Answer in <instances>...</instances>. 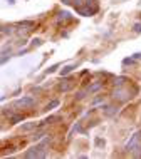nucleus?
Returning a JSON list of instances; mask_svg holds the SVG:
<instances>
[{"label":"nucleus","mask_w":141,"mask_h":159,"mask_svg":"<svg viewBox=\"0 0 141 159\" xmlns=\"http://www.w3.org/2000/svg\"><path fill=\"white\" fill-rule=\"evenodd\" d=\"M126 151L131 152V154H134V156H138V154H139V151H141V131L134 132V134L131 136L129 143L126 144Z\"/></svg>","instance_id":"nucleus-1"},{"label":"nucleus","mask_w":141,"mask_h":159,"mask_svg":"<svg viewBox=\"0 0 141 159\" xmlns=\"http://www.w3.org/2000/svg\"><path fill=\"white\" fill-rule=\"evenodd\" d=\"M35 106V99L31 97V96H25L22 99H19V101H15L12 107H25V109H31V107Z\"/></svg>","instance_id":"nucleus-2"},{"label":"nucleus","mask_w":141,"mask_h":159,"mask_svg":"<svg viewBox=\"0 0 141 159\" xmlns=\"http://www.w3.org/2000/svg\"><path fill=\"white\" fill-rule=\"evenodd\" d=\"M113 97L116 99L118 102H126L128 99H131L133 96H131L129 92L126 91V89H121V87H116V91L113 92Z\"/></svg>","instance_id":"nucleus-3"},{"label":"nucleus","mask_w":141,"mask_h":159,"mask_svg":"<svg viewBox=\"0 0 141 159\" xmlns=\"http://www.w3.org/2000/svg\"><path fill=\"white\" fill-rule=\"evenodd\" d=\"M40 144H37V146H34V148L31 149H27V151L24 152V157L25 159H32V157H39V154H40Z\"/></svg>","instance_id":"nucleus-4"},{"label":"nucleus","mask_w":141,"mask_h":159,"mask_svg":"<svg viewBox=\"0 0 141 159\" xmlns=\"http://www.w3.org/2000/svg\"><path fill=\"white\" fill-rule=\"evenodd\" d=\"M84 5H86V8L89 10V15L97 14V10H99V5H97V0H84Z\"/></svg>","instance_id":"nucleus-5"},{"label":"nucleus","mask_w":141,"mask_h":159,"mask_svg":"<svg viewBox=\"0 0 141 159\" xmlns=\"http://www.w3.org/2000/svg\"><path fill=\"white\" fill-rule=\"evenodd\" d=\"M102 109V114L106 116V117H113V116H116L118 114V107L116 106H113V104H106V106H102L101 107Z\"/></svg>","instance_id":"nucleus-6"},{"label":"nucleus","mask_w":141,"mask_h":159,"mask_svg":"<svg viewBox=\"0 0 141 159\" xmlns=\"http://www.w3.org/2000/svg\"><path fill=\"white\" fill-rule=\"evenodd\" d=\"M55 20H57V24H66V22H71L72 20V15L69 12H57Z\"/></svg>","instance_id":"nucleus-7"},{"label":"nucleus","mask_w":141,"mask_h":159,"mask_svg":"<svg viewBox=\"0 0 141 159\" xmlns=\"http://www.w3.org/2000/svg\"><path fill=\"white\" fill-rule=\"evenodd\" d=\"M104 87V82H92V84H89L87 87H86V91H87V94H96V92H99L101 89Z\"/></svg>","instance_id":"nucleus-8"},{"label":"nucleus","mask_w":141,"mask_h":159,"mask_svg":"<svg viewBox=\"0 0 141 159\" xmlns=\"http://www.w3.org/2000/svg\"><path fill=\"white\" fill-rule=\"evenodd\" d=\"M72 89V80H62L57 84V91L59 92H69Z\"/></svg>","instance_id":"nucleus-9"},{"label":"nucleus","mask_w":141,"mask_h":159,"mask_svg":"<svg viewBox=\"0 0 141 159\" xmlns=\"http://www.w3.org/2000/svg\"><path fill=\"white\" fill-rule=\"evenodd\" d=\"M25 121V116L24 114H12L8 117V122L10 124H19V122H24Z\"/></svg>","instance_id":"nucleus-10"},{"label":"nucleus","mask_w":141,"mask_h":159,"mask_svg":"<svg viewBox=\"0 0 141 159\" xmlns=\"http://www.w3.org/2000/svg\"><path fill=\"white\" fill-rule=\"evenodd\" d=\"M78 67H79V64H69V66H66V67H64L62 70H61V75L64 77V75L71 74V72L74 70V69H78Z\"/></svg>","instance_id":"nucleus-11"},{"label":"nucleus","mask_w":141,"mask_h":159,"mask_svg":"<svg viewBox=\"0 0 141 159\" xmlns=\"http://www.w3.org/2000/svg\"><path fill=\"white\" fill-rule=\"evenodd\" d=\"M34 129H37L35 122H25V124L20 126V131H22V132H29V131H34Z\"/></svg>","instance_id":"nucleus-12"},{"label":"nucleus","mask_w":141,"mask_h":159,"mask_svg":"<svg viewBox=\"0 0 141 159\" xmlns=\"http://www.w3.org/2000/svg\"><path fill=\"white\" fill-rule=\"evenodd\" d=\"M44 136H45V132L42 131V127H37V132H34L31 139L34 141V143H37V141H40V139H42V137H44Z\"/></svg>","instance_id":"nucleus-13"},{"label":"nucleus","mask_w":141,"mask_h":159,"mask_svg":"<svg viewBox=\"0 0 141 159\" xmlns=\"http://www.w3.org/2000/svg\"><path fill=\"white\" fill-rule=\"evenodd\" d=\"M0 34L12 35V34H14V25H2V27H0Z\"/></svg>","instance_id":"nucleus-14"},{"label":"nucleus","mask_w":141,"mask_h":159,"mask_svg":"<svg viewBox=\"0 0 141 159\" xmlns=\"http://www.w3.org/2000/svg\"><path fill=\"white\" fill-rule=\"evenodd\" d=\"M128 80V77H125V75H119V77H116V79H114V87H123V85H125V82Z\"/></svg>","instance_id":"nucleus-15"},{"label":"nucleus","mask_w":141,"mask_h":159,"mask_svg":"<svg viewBox=\"0 0 141 159\" xmlns=\"http://www.w3.org/2000/svg\"><path fill=\"white\" fill-rule=\"evenodd\" d=\"M19 27L32 29V27H35V22H34V20H20V22H19Z\"/></svg>","instance_id":"nucleus-16"},{"label":"nucleus","mask_w":141,"mask_h":159,"mask_svg":"<svg viewBox=\"0 0 141 159\" xmlns=\"http://www.w3.org/2000/svg\"><path fill=\"white\" fill-rule=\"evenodd\" d=\"M59 104H61V101H59V99H52V101L45 106V111H52V109H55V107H59Z\"/></svg>","instance_id":"nucleus-17"},{"label":"nucleus","mask_w":141,"mask_h":159,"mask_svg":"<svg viewBox=\"0 0 141 159\" xmlns=\"http://www.w3.org/2000/svg\"><path fill=\"white\" fill-rule=\"evenodd\" d=\"M86 96H89V94H87V91H86V89H82V91H78V92H76L74 99H76V101H82V99L86 97Z\"/></svg>","instance_id":"nucleus-18"},{"label":"nucleus","mask_w":141,"mask_h":159,"mask_svg":"<svg viewBox=\"0 0 141 159\" xmlns=\"http://www.w3.org/2000/svg\"><path fill=\"white\" fill-rule=\"evenodd\" d=\"M76 12H78L79 15H82V17H91V15H89V10H87V8H84V5L82 7H76Z\"/></svg>","instance_id":"nucleus-19"},{"label":"nucleus","mask_w":141,"mask_h":159,"mask_svg":"<svg viewBox=\"0 0 141 159\" xmlns=\"http://www.w3.org/2000/svg\"><path fill=\"white\" fill-rule=\"evenodd\" d=\"M133 64H136V59L134 57H128L123 61V66H133Z\"/></svg>","instance_id":"nucleus-20"},{"label":"nucleus","mask_w":141,"mask_h":159,"mask_svg":"<svg viewBox=\"0 0 141 159\" xmlns=\"http://www.w3.org/2000/svg\"><path fill=\"white\" fill-rule=\"evenodd\" d=\"M59 66H61V64H54V66H50V67L45 70V74H52V72H55V70L59 69Z\"/></svg>","instance_id":"nucleus-21"},{"label":"nucleus","mask_w":141,"mask_h":159,"mask_svg":"<svg viewBox=\"0 0 141 159\" xmlns=\"http://www.w3.org/2000/svg\"><path fill=\"white\" fill-rule=\"evenodd\" d=\"M94 144H96L97 148H104V139H101V137H96V139H94Z\"/></svg>","instance_id":"nucleus-22"},{"label":"nucleus","mask_w":141,"mask_h":159,"mask_svg":"<svg viewBox=\"0 0 141 159\" xmlns=\"http://www.w3.org/2000/svg\"><path fill=\"white\" fill-rule=\"evenodd\" d=\"M133 32L134 34H141V22H136L133 25Z\"/></svg>","instance_id":"nucleus-23"},{"label":"nucleus","mask_w":141,"mask_h":159,"mask_svg":"<svg viewBox=\"0 0 141 159\" xmlns=\"http://www.w3.org/2000/svg\"><path fill=\"white\" fill-rule=\"evenodd\" d=\"M2 114H3V116H7V117H10V116L14 114V109H12V107L8 109V107H7V109H3V111H2Z\"/></svg>","instance_id":"nucleus-24"},{"label":"nucleus","mask_w":141,"mask_h":159,"mask_svg":"<svg viewBox=\"0 0 141 159\" xmlns=\"http://www.w3.org/2000/svg\"><path fill=\"white\" fill-rule=\"evenodd\" d=\"M72 5H74V8L76 7H82L84 5V0H72Z\"/></svg>","instance_id":"nucleus-25"},{"label":"nucleus","mask_w":141,"mask_h":159,"mask_svg":"<svg viewBox=\"0 0 141 159\" xmlns=\"http://www.w3.org/2000/svg\"><path fill=\"white\" fill-rule=\"evenodd\" d=\"M10 57H12V55H3V57H0V66L5 64V62H8V61H10Z\"/></svg>","instance_id":"nucleus-26"},{"label":"nucleus","mask_w":141,"mask_h":159,"mask_svg":"<svg viewBox=\"0 0 141 159\" xmlns=\"http://www.w3.org/2000/svg\"><path fill=\"white\" fill-rule=\"evenodd\" d=\"M99 102H104V96H99V97H96V99L92 101V104L96 106V104H99Z\"/></svg>","instance_id":"nucleus-27"},{"label":"nucleus","mask_w":141,"mask_h":159,"mask_svg":"<svg viewBox=\"0 0 141 159\" xmlns=\"http://www.w3.org/2000/svg\"><path fill=\"white\" fill-rule=\"evenodd\" d=\"M42 44V40H40V39H34V40H32V45H35V47H39Z\"/></svg>","instance_id":"nucleus-28"},{"label":"nucleus","mask_w":141,"mask_h":159,"mask_svg":"<svg viewBox=\"0 0 141 159\" xmlns=\"http://www.w3.org/2000/svg\"><path fill=\"white\" fill-rule=\"evenodd\" d=\"M133 57L136 59V61H141V52H136V54L133 55Z\"/></svg>","instance_id":"nucleus-29"},{"label":"nucleus","mask_w":141,"mask_h":159,"mask_svg":"<svg viewBox=\"0 0 141 159\" xmlns=\"http://www.w3.org/2000/svg\"><path fill=\"white\" fill-rule=\"evenodd\" d=\"M62 3H66V5H72V0H61Z\"/></svg>","instance_id":"nucleus-30"},{"label":"nucleus","mask_w":141,"mask_h":159,"mask_svg":"<svg viewBox=\"0 0 141 159\" xmlns=\"http://www.w3.org/2000/svg\"><path fill=\"white\" fill-rule=\"evenodd\" d=\"M7 2H8V3H15V0H7Z\"/></svg>","instance_id":"nucleus-31"}]
</instances>
